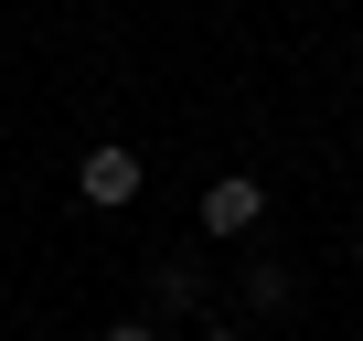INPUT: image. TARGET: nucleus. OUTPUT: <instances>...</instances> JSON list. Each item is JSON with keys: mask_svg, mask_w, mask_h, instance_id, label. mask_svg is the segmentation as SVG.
<instances>
[{"mask_svg": "<svg viewBox=\"0 0 363 341\" xmlns=\"http://www.w3.org/2000/svg\"><path fill=\"white\" fill-rule=\"evenodd\" d=\"M139 182H150V170H139V149H118V139H96V149L75 160V192H86L96 214H118V203H139Z\"/></svg>", "mask_w": 363, "mask_h": 341, "instance_id": "1", "label": "nucleus"}, {"mask_svg": "<svg viewBox=\"0 0 363 341\" xmlns=\"http://www.w3.org/2000/svg\"><path fill=\"white\" fill-rule=\"evenodd\" d=\"M257 224H267V182H257V170L203 182V235H257Z\"/></svg>", "mask_w": 363, "mask_h": 341, "instance_id": "2", "label": "nucleus"}, {"mask_svg": "<svg viewBox=\"0 0 363 341\" xmlns=\"http://www.w3.org/2000/svg\"><path fill=\"white\" fill-rule=\"evenodd\" d=\"M150 299H160V309H193V299H203V267H160Z\"/></svg>", "mask_w": 363, "mask_h": 341, "instance_id": "3", "label": "nucleus"}, {"mask_svg": "<svg viewBox=\"0 0 363 341\" xmlns=\"http://www.w3.org/2000/svg\"><path fill=\"white\" fill-rule=\"evenodd\" d=\"M96 341H160V330H150V320H118V330H96Z\"/></svg>", "mask_w": 363, "mask_h": 341, "instance_id": "4", "label": "nucleus"}, {"mask_svg": "<svg viewBox=\"0 0 363 341\" xmlns=\"http://www.w3.org/2000/svg\"><path fill=\"white\" fill-rule=\"evenodd\" d=\"M203 341H246V330H203Z\"/></svg>", "mask_w": 363, "mask_h": 341, "instance_id": "5", "label": "nucleus"}, {"mask_svg": "<svg viewBox=\"0 0 363 341\" xmlns=\"http://www.w3.org/2000/svg\"><path fill=\"white\" fill-rule=\"evenodd\" d=\"M352 267H363V235H352Z\"/></svg>", "mask_w": 363, "mask_h": 341, "instance_id": "6", "label": "nucleus"}]
</instances>
